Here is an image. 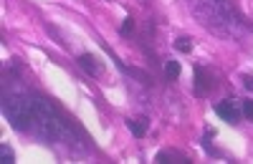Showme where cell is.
<instances>
[{
	"label": "cell",
	"instance_id": "6da1fadb",
	"mask_svg": "<svg viewBox=\"0 0 253 164\" xmlns=\"http://www.w3.org/2000/svg\"><path fill=\"white\" fill-rule=\"evenodd\" d=\"M23 134H33L46 144H66L69 149L76 147V134H81L69 116H63L58 106H53L48 98L33 94L31 116L26 121Z\"/></svg>",
	"mask_w": 253,
	"mask_h": 164
},
{
	"label": "cell",
	"instance_id": "7a4b0ae2",
	"mask_svg": "<svg viewBox=\"0 0 253 164\" xmlns=\"http://www.w3.org/2000/svg\"><path fill=\"white\" fill-rule=\"evenodd\" d=\"M190 10L205 31L215 35L241 38L246 31L230 0H190Z\"/></svg>",
	"mask_w": 253,
	"mask_h": 164
},
{
	"label": "cell",
	"instance_id": "3957f363",
	"mask_svg": "<svg viewBox=\"0 0 253 164\" xmlns=\"http://www.w3.org/2000/svg\"><path fill=\"white\" fill-rule=\"evenodd\" d=\"M215 111H218L220 119L228 121V124H238V121H241V104H238V98H225V101H220V104L215 106Z\"/></svg>",
	"mask_w": 253,
	"mask_h": 164
},
{
	"label": "cell",
	"instance_id": "277c9868",
	"mask_svg": "<svg viewBox=\"0 0 253 164\" xmlns=\"http://www.w3.org/2000/svg\"><path fill=\"white\" fill-rule=\"evenodd\" d=\"M79 66L86 71L89 76H101V64L96 61V56H91V53H81L79 56Z\"/></svg>",
	"mask_w": 253,
	"mask_h": 164
},
{
	"label": "cell",
	"instance_id": "5b68a950",
	"mask_svg": "<svg viewBox=\"0 0 253 164\" xmlns=\"http://www.w3.org/2000/svg\"><path fill=\"white\" fill-rule=\"evenodd\" d=\"M213 86H215V78L208 76L205 68H195V91L198 94H205L208 89H213Z\"/></svg>",
	"mask_w": 253,
	"mask_h": 164
},
{
	"label": "cell",
	"instance_id": "8992f818",
	"mask_svg": "<svg viewBox=\"0 0 253 164\" xmlns=\"http://www.w3.org/2000/svg\"><path fill=\"white\" fill-rule=\"evenodd\" d=\"M147 127H150V121L144 116H137V119H126V129H129L134 136H144L147 134Z\"/></svg>",
	"mask_w": 253,
	"mask_h": 164
},
{
	"label": "cell",
	"instance_id": "52a82bcc",
	"mask_svg": "<svg viewBox=\"0 0 253 164\" xmlns=\"http://www.w3.org/2000/svg\"><path fill=\"white\" fill-rule=\"evenodd\" d=\"M165 76L170 81H175L180 76V64H177V61H165Z\"/></svg>",
	"mask_w": 253,
	"mask_h": 164
},
{
	"label": "cell",
	"instance_id": "ba28073f",
	"mask_svg": "<svg viewBox=\"0 0 253 164\" xmlns=\"http://www.w3.org/2000/svg\"><path fill=\"white\" fill-rule=\"evenodd\" d=\"M155 159H157V162H167V159H177L180 164H185V162H187V157H185V154H180V152H160V154H157Z\"/></svg>",
	"mask_w": 253,
	"mask_h": 164
},
{
	"label": "cell",
	"instance_id": "9c48e42d",
	"mask_svg": "<svg viewBox=\"0 0 253 164\" xmlns=\"http://www.w3.org/2000/svg\"><path fill=\"white\" fill-rule=\"evenodd\" d=\"M13 159H15L13 149H10L8 144H0V162H3V164H10Z\"/></svg>",
	"mask_w": 253,
	"mask_h": 164
},
{
	"label": "cell",
	"instance_id": "30bf717a",
	"mask_svg": "<svg viewBox=\"0 0 253 164\" xmlns=\"http://www.w3.org/2000/svg\"><path fill=\"white\" fill-rule=\"evenodd\" d=\"M132 31H134V18H124V23H122L119 33H122V35H129Z\"/></svg>",
	"mask_w": 253,
	"mask_h": 164
},
{
	"label": "cell",
	"instance_id": "8fae6325",
	"mask_svg": "<svg viewBox=\"0 0 253 164\" xmlns=\"http://www.w3.org/2000/svg\"><path fill=\"white\" fill-rule=\"evenodd\" d=\"M175 46H177V51H182V53H190V51H193V40H190V38H180Z\"/></svg>",
	"mask_w": 253,
	"mask_h": 164
},
{
	"label": "cell",
	"instance_id": "7c38bea8",
	"mask_svg": "<svg viewBox=\"0 0 253 164\" xmlns=\"http://www.w3.org/2000/svg\"><path fill=\"white\" fill-rule=\"evenodd\" d=\"M241 111L248 121H253V101H241Z\"/></svg>",
	"mask_w": 253,
	"mask_h": 164
},
{
	"label": "cell",
	"instance_id": "4fadbf2b",
	"mask_svg": "<svg viewBox=\"0 0 253 164\" xmlns=\"http://www.w3.org/2000/svg\"><path fill=\"white\" fill-rule=\"evenodd\" d=\"M243 86H246L248 91H253V76H243Z\"/></svg>",
	"mask_w": 253,
	"mask_h": 164
}]
</instances>
